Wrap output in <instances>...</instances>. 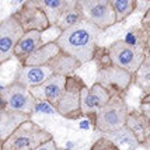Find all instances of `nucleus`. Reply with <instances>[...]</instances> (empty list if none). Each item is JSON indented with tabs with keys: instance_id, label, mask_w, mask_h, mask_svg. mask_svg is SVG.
<instances>
[{
	"instance_id": "1",
	"label": "nucleus",
	"mask_w": 150,
	"mask_h": 150,
	"mask_svg": "<svg viewBox=\"0 0 150 150\" xmlns=\"http://www.w3.org/2000/svg\"><path fill=\"white\" fill-rule=\"evenodd\" d=\"M100 34L101 31L97 27L84 20L77 25L62 31L53 41L62 52L74 58L80 65H84L96 58Z\"/></svg>"
},
{
	"instance_id": "2",
	"label": "nucleus",
	"mask_w": 150,
	"mask_h": 150,
	"mask_svg": "<svg viewBox=\"0 0 150 150\" xmlns=\"http://www.w3.org/2000/svg\"><path fill=\"white\" fill-rule=\"evenodd\" d=\"M94 60L97 67L96 83L107 88L111 94L124 96L133 84V74L114 65L108 58L105 48H98Z\"/></svg>"
},
{
	"instance_id": "3",
	"label": "nucleus",
	"mask_w": 150,
	"mask_h": 150,
	"mask_svg": "<svg viewBox=\"0 0 150 150\" xmlns=\"http://www.w3.org/2000/svg\"><path fill=\"white\" fill-rule=\"evenodd\" d=\"M128 114H129V108L124 96L112 94L110 101L93 118V124L96 131L107 135L124 128Z\"/></svg>"
},
{
	"instance_id": "4",
	"label": "nucleus",
	"mask_w": 150,
	"mask_h": 150,
	"mask_svg": "<svg viewBox=\"0 0 150 150\" xmlns=\"http://www.w3.org/2000/svg\"><path fill=\"white\" fill-rule=\"evenodd\" d=\"M51 139H53L51 132L30 119L20 125L3 142V150H35Z\"/></svg>"
},
{
	"instance_id": "5",
	"label": "nucleus",
	"mask_w": 150,
	"mask_h": 150,
	"mask_svg": "<svg viewBox=\"0 0 150 150\" xmlns=\"http://www.w3.org/2000/svg\"><path fill=\"white\" fill-rule=\"evenodd\" d=\"M86 83L79 77L77 74L66 79V84L63 93L60 94L58 103L53 105V110L60 117L66 119H80L83 118L81 114V90Z\"/></svg>"
},
{
	"instance_id": "6",
	"label": "nucleus",
	"mask_w": 150,
	"mask_h": 150,
	"mask_svg": "<svg viewBox=\"0 0 150 150\" xmlns=\"http://www.w3.org/2000/svg\"><path fill=\"white\" fill-rule=\"evenodd\" d=\"M105 51L114 65L126 70L131 74H135L136 70L140 67V65L143 63V60L147 58L146 52L139 51L136 48H132L122 39L114 41L111 45L105 48Z\"/></svg>"
},
{
	"instance_id": "7",
	"label": "nucleus",
	"mask_w": 150,
	"mask_h": 150,
	"mask_svg": "<svg viewBox=\"0 0 150 150\" xmlns=\"http://www.w3.org/2000/svg\"><path fill=\"white\" fill-rule=\"evenodd\" d=\"M84 13V20L96 25L100 31L108 30L117 24L111 0H80Z\"/></svg>"
},
{
	"instance_id": "8",
	"label": "nucleus",
	"mask_w": 150,
	"mask_h": 150,
	"mask_svg": "<svg viewBox=\"0 0 150 150\" xmlns=\"http://www.w3.org/2000/svg\"><path fill=\"white\" fill-rule=\"evenodd\" d=\"M3 97H4L7 111L24 114L28 117H31L35 112L37 100L33 97L30 90H27L25 87L14 81L3 87Z\"/></svg>"
},
{
	"instance_id": "9",
	"label": "nucleus",
	"mask_w": 150,
	"mask_h": 150,
	"mask_svg": "<svg viewBox=\"0 0 150 150\" xmlns=\"http://www.w3.org/2000/svg\"><path fill=\"white\" fill-rule=\"evenodd\" d=\"M23 34L24 30L13 14L0 20V65L14 56L16 45Z\"/></svg>"
},
{
	"instance_id": "10",
	"label": "nucleus",
	"mask_w": 150,
	"mask_h": 150,
	"mask_svg": "<svg viewBox=\"0 0 150 150\" xmlns=\"http://www.w3.org/2000/svg\"><path fill=\"white\" fill-rule=\"evenodd\" d=\"M13 16L18 20L20 25L24 30V33H27V31L44 33L48 28H51V24L46 18L45 13L35 3V0L23 1V4L20 6V8L16 13H13Z\"/></svg>"
},
{
	"instance_id": "11",
	"label": "nucleus",
	"mask_w": 150,
	"mask_h": 150,
	"mask_svg": "<svg viewBox=\"0 0 150 150\" xmlns=\"http://www.w3.org/2000/svg\"><path fill=\"white\" fill-rule=\"evenodd\" d=\"M111 96V93L98 83H94L90 88L84 86L81 90V114H83V117H88L93 119L96 117V114L110 101Z\"/></svg>"
},
{
	"instance_id": "12",
	"label": "nucleus",
	"mask_w": 150,
	"mask_h": 150,
	"mask_svg": "<svg viewBox=\"0 0 150 150\" xmlns=\"http://www.w3.org/2000/svg\"><path fill=\"white\" fill-rule=\"evenodd\" d=\"M66 79L67 77L60 76V74H53L52 77H49L41 86L31 88L30 93L33 94V97L37 101L46 103V104H49L53 108V105L58 103L60 94L63 93V88H65V84H66Z\"/></svg>"
},
{
	"instance_id": "13",
	"label": "nucleus",
	"mask_w": 150,
	"mask_h": 150,
	"mask_svg": "<svg viewBox=\"0 0 150 150\" xmlns=\"http://www.w3.org/2000/svg\"><path fill=\"white\" fill-rule=\"evenodd\" d=\"M55 73L49 66H23L20 65L18 70L16 73L14 83L25 87L27 90H31L34 87L41 86L49 77H52Z\"/></svg>"
},
{
	"instance_id": "14",
	"label": "nucleus",
	"mask_w": 150,
	"mask_h": 150,
	"mask_svg": "<svg viewBox=\"0 0 150 150\" xmlns=\"http://www.w3.org/2000/svg\"><path fill=\"white\" fill-rule=\"evenodd\" d=\"M42 41V33L39 31H27L23 34V37L16 45L14 49V58H17L20 65H23L27 59L30 58L38 48L44 45Z\"/></svg>"
},
{
	"instance_id": "15",
	"label": "nucleus",
	"mask_w": 150,
	"mask_h": 150,
	"mask_svg": "<svg viewBox=\"0 0 150 150\" xmlns=\"http://www.w3.org/2000/svg\"><path fill=\"white\" fill-rule=\"evenodd\" d=\"M81 21H84V13H83L80 0H69L67 6L65 7V10L62 11L59 20L56 21L55 28H58L62 33V31H66V30L80 24Z\"/></svg>"
},
{
	"instance_id": "16",
	"label": "nucleus",
	"mask_w": 150,
	"mask_h": 150,
	"mask_svg": "<svg viewBox=\"0 0 150 150\" xmlns=\"http://www.w3.org/2000/svg\"><path fill=\"white\" fill-rule=\"evenodd\" d=\"M125 126L133 133L136 140L140 143V146L150 137V125L147 119L139 110H132L128 114Z\"/></svg>"
},
{
	"instance_id": "17",
	"label": "nucleus",
	"mask_w": 150,
	"mask_h": 150,
	"mask_svg": "<svg viewBox=\"0 0 150 150\" xmlns=\"http://www.w3.org/2000/svg\"><path fill=\"white\" fill-rule=\"evenodd\" d=\"M59 52H60V49H59V46L56 45L55 41L45 42L27 59L23 63V66H48Z\"/></svg>"
},
{
	"instance_id": "18",
	"label": "nucleus",
	"mask_w": 150,
	"mask_h": 150,
	"mask_svg": "<svg viewBox=\"0 0 150 150\" xmlns=\"http://www.w3.org/2000/svg\"><path fill=\"white\" fill-rule=\"evenodd\" d=\"M31 117L24 115V114H18V112H11V111H4L0 112V139L4 142L7 137L10 136L21 124H24L25 121H30Z\"/></svg>"
},
{
	"instance_id": "19",
	"label": "nucleus",
	"mask_w": 150,
	"mask_h": 150,
	"mask_svg": "<svg viewBox=\"0 0 150 150\" xmlns=\"http://www.w3.org/2000/svg\"><path fill=\"white\" fill-rule=\"evenodd\" d=\"M49 67L52 69V72L55 74H60V76H65V77H70L76 74V70L80 67V63L72 56H69L67 53L60 52L52 59V62L49 63Z\"/></svg>"
},
{
	"instance_id": "20",
	"label": "nucleus",
	"mask_w": 150,
	"mask_h": 150,
	"mask_svg": "<svg viewBox=\"0 0 150 150\" xmlns=\"http://www.w3.org/2000/svg\"><path fill=\"white\" fill-rule=\"evenodd\" d=\"M104 136L107 139H110L119 150H136L140 146V143L136 140V137L133 136V133L126 126H124V128H121V129H118L115 132L107 133Z\"/></svg>"
},
{
	"instance_id": "21",
	"label": "nucleus",
	"mask_w": 150,
	"mask_h": 150,
	"mask_svg": "<svg viewBox=\"0 0 150 150\" xmlns=\"http://www.w3.org/2000/svg\"><path fill=\"white\" fill-rule=\"evenodd\" d=\"M67 1L69 0H35V3L45 13L51 27H55V24H56V21L59 20L62 11L67 6Z\"/></svg>"
},
{
	"instance_id": "22",
	"label": "nucleus",
	"mask_w": 150,
	"mask_h": 150,
	"mask_svg": "<svg viewBox=\"0 0 150 150\" xmlns=\"http://www.w3.org/2000/svg\"><path fill=\"white\" fill-rule=\"evenodd\" d=\"M133 84L143 93V96L150 93V58L144 59L140 67L133 74Z\"/></svg>"
},
{
	"instance_id": "23",
	"label": "nucleus",
	"mask_w": 150,
	"mask_h": 150,
	"mask_svg": "<svg viewBox=\"0 0 150 150\" xmlns=\"http://www.w3.org/2000/svg\"><path fill=\"white\" fill-rule=\"evenodd\" d=\"M122 41L126 42L128 45H131L132 48H136V49L143 51V52L147 51V45L150 42L140 27H132V30L128 31V34L125 35V38Z\"/></svg>"
},
{
	"instance_id": "24",
	"label": "nucleus",
	"mask_w": 150,
	"mask_h": 150,
	"mask_svg": "<svg viewBox=\"0 0 150 150\" xmlns=\"http://www.w3.org/2000/svg\"><path fill=\"white\" fill-rule=\"evenodd\" d=\"M137 4L139 3L136 0H111V6L115 13L117 23H121L129 16H132V13L136 10Z\"/></svg>"
},
{
	"instance_id": "25",
	"label": "nucleus",
	"mask_w": 150,
	"mask_h": 150,
	"mask_svg": "<svg viewBox=\"0 0 150 150\" xmlns=\"http://www.w3.org/2000/svg\"><path fill=\"white\" fill-rule=\"evenodd\" d=\"M90 150H119V149L112 143L110 139H107L105 136H101L93 143Z\"/></svg>"
},
{
	"instance_id": "26",
	"label": "nucleus",
	"mask_w": 150,
	"mask_h": 150,
	"mask_svg": "<svg viewBox=\"0 0 150 150\" xmlns=\"http://www.w3.org/2000/svg\"><path fill=\"white\" fill-rule=\"evenodd\" d=\"M140 28L143 30V33L146 34L147 39L150 41V7L146 10V13L143 14V17L140 20Z\"/></svg>"
},
{
	"instance_id": "27",
	"label": "nucleus",
	"mask_w": 150,
	"mask_h": 150,
	"mask_svg": "<svg viewBox=\"0 0 150 150\" xmlns=\"http://www.w3.org/2000/svg\"><path fill=\"white\" fill-rule=\"evenodd\" d=\"M35 150H59V147H58V144H56V142L53 139H51V140L45 142L44 144H41L39 147H37Z\"/></svg>"
},
{
	"instance_id": "28",
	"label": "nucleus",
	"mask_w": 150,
	"mask_h": 150,
	"mask_svg": "<svg viewBox=\"0 0 150 150\" xmlns=\"http://www.w3.org/2000/svg\"><path fill=\"white\" fill-rule=\"evenodd\" d=\"M139 111L146 117V119H147V122H149V125H150V104H140Z\"/></svg>"
},
{
	"instance_id": "29",
	"label": "nucleus",
	"mask_w": 150,
	"mask_h": 150,
	"mask_svg": "<svg viewBox=\"0 0 150 150\" xmlns=\"http://www.w3.org/2000/svg\"><path fill=\"white\" fill-rule=\"evenodd\" d=\"M6 110V103H4V97H3V87H0V112Z\"/></svg>"
},
{
	"instance_id": "30",
	"label": "nucleus",
	"mask_w": 150,
	"mask_h": 150,
	"mask_svg": "<svg viewBox=\"0 0 150 150\" xmlns=\"http://www.w3.org/2000/svg\"><path fill=\"white\" fill-rule=\"evenodd\" d=\"M140 104H150V93L142 97V100H140Z\"/></svg>"
},
{
	"instance_id": "31",
	"label": "nucleus",
	"mask_w": 150,
	"mask_h": 150,
	"mask_svg": "<svg viewBox=\"0 0 150 150\" xmlns=\"http://www.w3.org/2000/svg\"><path fill=\"white\" fill-rule=\"evenodd\" d=\"M142 146H143L144 150H150V137L147 139V140H146V142H144L143 144H142Z\"/></svg>"
},
{
	"instance_id": "32",
	"label": "nucleus",
	"mask_w": 150,
	"mask_h": 150,
	"mask_svg": "<svg viewBox=\"0 0 150 150\" xmlns=\"http://www.w3.org/2000/svg\"><path fill=\"white\" fill-rule=\"evenodd\" d=\"M0 150H3V140L0 139Z\"/></svg>"
}]
</instances>
